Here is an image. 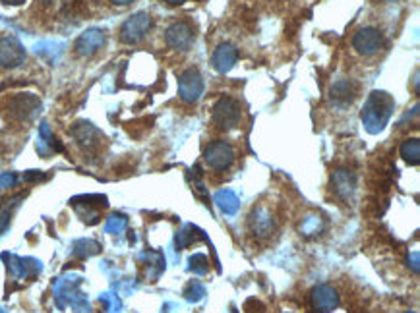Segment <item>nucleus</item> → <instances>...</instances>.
I'll use <instances>...</instances> for the list:
<instances>
[{
  "instance_id": "nucleus-1",
  "label": "nucleus",
  "mask_w": 420,
  "mask_h": 313,
  "mask_svg": "<svg viewBox=\"0 0 420 313\" xmlns=\"http://www.w3.org/2000/svg\"><path fill=\"white\" fill-rule=\"evenodd\" d=\"M353 45H355V49H357L360 54L372 56V54H376V52L381 49L384 37H381V33H379L378 30H374V28H364V30H360L359 33L355 35Z\"/></svg>"
},
{
  "instance_id": "nucleus-2",
  "label": "nucleus",
  "mask_w": 420,
  "mask_h": 313,
  "mask_svg": "<svg viewBox=\"0 0 420 313\" xmlns=\"http://www.w3.org/2000/svg\"><path fill=\"white\" fill-rule=\"evenodd\" d=\"M149 25H151V18L147 14H136L123 25L120 39L124 43H138L149 31Z\"/></svg>"
},
{
  "instance_id": "nucleus-3",
  "label": "nucleus",
  "mask_w": 420,
  "mask_h": 313,
  "mask_svg": "<svg viewBox=\"0 0 420 313\" xmlns=\"http://www.w3.org/2000/svg\"><path fill=\"white\" fill-rule=\"evenodd\" d=\"M25 58V52L21 45L12 37L0 39V66L2 68H16Z\"/></svg>"
},
{
  "instance_id": "nucleus-4",
  "label": "nucleus",
  "mask_w": 420,
  "mask_h": 313,
  "mask_svg": "<svg viewBox=\"0 0 420 313\" xmlns=\"http://www.w3.org/2000/svg\"><path fill=\"white\" fill-rule=\"evenodd\" d=\"M213 118L217 124H221V128H233L238 118H240V107L238 102L223 97L221 101L216 105V112H213Z\"/></svg>"
},
{
  "instance_id": "nucleus-5",
  "label": "nucleus",
  "mask_w": 420,
  "mask_h": 313,
  "mask_svg": "<svg viewBox=\"0 0 420 313\" xmlns=\"http://www.w3.org/2000/svg\"><path fill=\"white\" fill-rule=\"evenodd\" d=\"M194 39V30L190 28V23L186 21H178L171 25L167 30V43L173 47V49H178V51H186L190 47V43Z\"/></svg>"
},
{
  "instance_id": "nucleus-6",
  "label": "nucleus",
  "mask_w": 420,
  "mask_h": 313,
  "mask_svg": "<svg viewBox=\"0 0 420 313\" xmlns=\"http://www.w3.org/2000/svg\"><path fill=\"white\" fill-rule=\"evenodd\" d=\"M202 87H204V83L196 70H186L178 80V89L185 101H196L202 93Z\"/></svg>"
},
{
  "instance_id": "nucleus-7",
  "label": "nucleus",
  "mask_w": 420,
  "mask_h": 313,
  "mask_svg": "<svg viewBox=\"0 0 420 313\" xmlns=\"http://www.w3.org/2000/svg\"><path fill=\"white\" fill-rule=\"evenodd\" d=\"M103 43H105V35H103V31L92 30V31H87V33H83L82 37L78 39V43H76V49H78L80 54L87 56V54H93L95 51H99V49L103 47Z\"/></svg>"
},
{
  "instance_id": "nucleus-8",
  "label": "nucleus",
  "mask_w": 420,
  "mask_h": 313,
  "mask_svg": "<svg viewBox=\"0 0 420 313\" xmlns=\"http://www.w3.org/2000/svg\"><path fill=\"white\" fill-rule=\"evenodd\" d=\"M236 61V49L231 47V45H221L219 49L213 54V64L219 72H227L231 70V66L235 64Z\"/></svg>"
},
{
  "instance_id": "nucleus-9",
  "label": "nucleus",
  "mask_w": 420,
  "mask_h": 313,
  "mask_svg": "<svg viewBox=\"0 0 420 313\" xmlns=\"http://www.w3.org/2000/svg\"><path fill=\"white\" fill-rule=\"evenodd\" d=\"M357 93V85L350 81H341L333 89H331V99H345V101H353Z\"/></svg>"
},
{
  "instance_id": "nucleus-10",
  "label": "nucleus",
  "mask_w": 420,
  "mask_h": 313,
  "mask_svg": "<svg viewBox=\"0 0 420 313\" xmlns=\"http://www.w3.org/2000/svg\"><path fill=\"white\" fill-rule=\"evenodd\" d=\"M113 4H116V6H126V4H130V2H134V0H111Z\"/></svg>"
},
{
  "instance_id": "nucleus-11",
  "label": "nucleus",
  "mask_w": 420,
  "mask_h": 313,
  "mask_svg": "<svg viewBox=\"0 0 420 313\" xmlns=\"http://www.w3.org/2000/svg\"><path fill=\"white\" fill-rule=\"evenodd\" d=\"M4 4H21L23 0H2Z\"/></svg>"
},
{
  "instance_id": "nucleus-12",
  "label": "nucleus",
  "mask_w": 420,
  "mask_h": 313,
  "mask_svg": "<svg viewBox=\"0 0 420 313\" xmlns=\"http://www.w3.org/2000/svg\"><path fill=\"white\" fill-rule=\"evenodd\" d=\"M171 2H182V0H171Z\"/></svg>"
}]
</instances>
